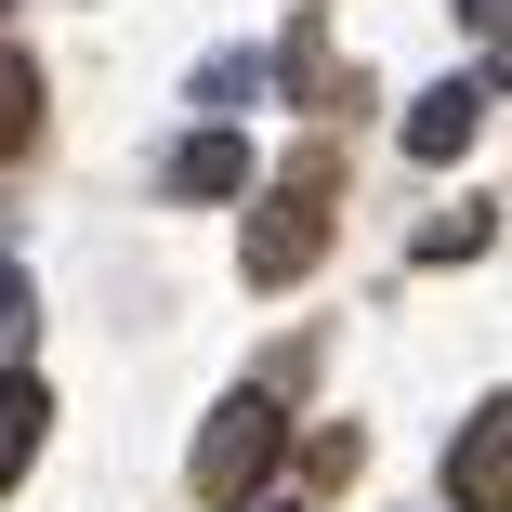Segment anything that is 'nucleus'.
<instances>
[{
	"instance_id": "obj_1",
	"label": "nucleus",
	"mask_w": 512,
	"mask_h": 512,
	"mask_svg": "<svg viewBox=\"0 0 512 512\" xmlns=\"http://www.w3.org/2000/svg\"><path fill=\"white\" fill-rule=\"evenodd\" d=\"M276 460H289V407H276L263 381H237V394L211 407V434H197L184 486H197V512H250V499L276 486Z\"/></svg>"
},
{
	"instance_id": "obj_2",
	"label": "nucleus",
	"mask_w": 512,
	"mask_h": 512,
	"mask_svg": "<svg viewBox=\"0 0 512 512\" xmlns=\"http://www.w3.org/2000/svg\"><path fill=\"white\" fill-rule=\"evenodd\" d=\"M329 250V158H302L263 211H250V237H237V263H250V289H289L302 263Z\"/></svg>"
},
{
	"instance_id": "obj_3",
	"label": "nucleus",
	"mask_w": 512,
	"mask_h": 512,
	"mask_svg": "<svg viewBox=\"0 0 512 512\" xmlns=\"http://www.w3.org/2000/svg\"><path fill=\"white\" fill-rule=\"evenodd\" d=\"M447 499H460V512H512V407H499V394L473 407L460 447H447Z\"/></svg>"
},
{
	"instance_id": "obj_4",
	"label": "nucleus",
	"mask_w": 512,
	"mask_h": 512,
	"mask_svg": "<svg viewBox=\"0 0 512 512\" xmlns=\"http://www.w3.org/2000/svg\"><path fill=\"white\" fill-rule=\"evenodd\" d=\"M486 92H499L486 66H473V79H447V92H421V106H407V158H421V171H447V158L486 132Z\"/></svg>"
},
{
	"instance_id": "obj_5",
	"label": "nucleus",
	"mask_w": 512,
	"mask_h": 512,
	"mask_svg": "<svg viewBox=\"0 0 512 512\" xmlns=\"http://www.w3.org/2000/svg\"><path fill=\"white\" fill-rule=\"evenodd\" d=\"M158 184L184 197V211H211V197H237V184H250V145H237V132H184V145L158 158Z\"/></svg>"
},
{
	"instance_id": "obj_6",
	"label": "nucleus",
	"mask_w": 512,
	"mask_h": 512,
	"mask_svg": "<svg viewBox=\"0 0 512 512\" xmlns=\"http://www.w3.org/2000/svg\"><path fill=\"white\" fill-rule=\"evenodd\" d=\"M40 434H53V381L40 368H0V486L40 460Z\"/></svg>"
},
{
	"instance_id": "obj_7",
	"label": "nucleus",
	"mask_w": 512,
	"mask_h": 512,
	"mask_svg": "<svg viewBox=\"0 0 512 512\" xmlns=\"http://www.w3.org/2000/svg\"><path fill=\"white\" fill-rule=\"evenodd\" d=\"M27 132H40V66L0 53V158H27Z\"/></svg>"
},
{
	"instance_id": "obj_8",
	"label": "nucleus",
	"mask_w": 512,
	"mask_h": 512,
	"mask_svg": "<svg viewBox=\"0 0 512 512\" xmlns=\"http://www.w3.org/2000/svg\"><path fill=\"white\" fill-rule=\"evenodd\" d=\"M250 92H263V53H211L197 66V106H250Z\"/></svg>"
},
{
	"instance_id": "obj_9",
	"label": "nucleus",
	"mask_w": 512,
	"mask_h": 512,
	"mask_svg": "<svg viewBox=\"0 0 512 512\" xmlns=\"http://www.w3.org/2000/svg\"><path fill=\"white\" fill-rule=\"evenodd\" d=\"M0 316H27V276H14V263H0Z\"/></svg>"
},
{
	"instance_id": "obj_10",
	"label": "nucleus",
	"mask_w": 512,
	"mask_h": 512,
	"mask_svg": "<svg viewBox=\"0 0 512 512\" xmlns=\"http://www.w3.org/2000/svg\"><path fill=\"white\" fill-rule=\"evenodd\" d=\"M460 14H473V27H499V0H460Z\"/></svg>"
}]
</instances>
